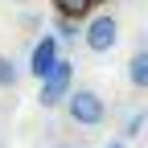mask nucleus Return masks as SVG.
<instances>
[{
    "instance_id": "f257e3e1",
    "label": "nucleus",
    "mask_w": 148,
    "mask_h": 148,
    "mask_svg": "<svg viewBox=\"0 0 148 148\" xmlns=\"http://www.w3.org/2000/svg\"><path fill=\"white\" fill-rule=\"evenodd\" d=\"M66 115L78 123V127H99L107 119V103L99 90H90V86H78V90H70L66 95Z\"/></svg>"
},
{
    "instance_id": "f03ea898",
    "label": "nucleus",
    "mask_w": 148,
    "mask_h": 148,
    "mask_svg": "<svg viewBox=\"0 0 148 148\" xmlns=\"http://www.w3.org/2000/svg\"><path fill=\"white\" fill-rule=\"evenodd\" d=\"M70 82H74V62H70V58H58V66H53L45 78H41L37 103H41L45 111H53L58 103H66V95H70Z\"/></svg>"
},
{
    "instance_id": "7ed1b4c3",
    "label": "nucleus",
    "mask_w": 148,
    "mask_h": 148,
    "mask_svg": "<svg viewBox=\"0 0 148 148\" xmlns=\"http://www.w3.org/2000/svg\"><path fill=\"white\" fill-rule=\"evenodd\" d=\"M119 41V21L111 12H99V16H90V25L82 29V45L90 53H107V49H115Z\"/></svg>"
},
{
    "instance_id": "20e7f679",
    "label": "nucleus",
    "mask_w": 148,
    "mask_h": 148,
    "mask_svg": "<svg viewBox=\"0 0 148 148\" xmlns=\"http://www.w3.org/2000/svg\"><path fill=\"white\" fill-rule=\"evenodd\" d=\"M53 66H58V37H41V41H37V49H33L29 70L37 74V78H45Z\"/></svg>"
},
{
    "instance_id": "39448f33",
    "label": "nucleus",
    "mask_w": 148,
    "mask_h": 148,
    "mask_svg": "<svg viewBox=\"0 0 148 148\" xmlns=\"http://www.w3.org/2000/svg\"><path fill=\"white\" fill-rule=\"evenodd\" d=\"M127 82H132L136 90H148V45L127 58Z\"/></svg>"
},
{
    "instance_id": "423d86ee",
    "label": "nucleus",
    "mask_w": 148,
    "mask_h": 148,
    "mask_svg": "<svg viewBox=\"0 0 148 148\" xmlns=\"http://www.w3.org/2000/svg\"><path fill=\"white\" fill-rule=\"evenodd\" d=\"M90 4H95V0H53V12L70 16V21H82V16L90 12Z\"/></svg>"
},
{
    "instance_id": "0eeeda50",
    "label": "nucleus",
    "mask_w": 148,
    "mask_h": 148,
    "mask_svg": "<svg viewBox=\"0 0 148 148\" xmlns=\"http://www.w3.org/2000/svg\"><path fill=\"white\" fill-rule=\"evenodd\" d=\"M16 78H21V70H16V62L8 58V53H0V90L16 86Z\"/></svg>"
},
{
    "instance_id": "6e6552de",
    "label": "nucleus",
    "mask_w": 148,
    "mask_h": 148,
    "mask_svg": "<svg viewBox=\"0 0 148 148\" xmlns=\"http://www.w3.org/2000/svg\"><path fill=\"white\" fill-rule=\"evenodd\" d=\"M148 123V111H136V115H127V127H123V136H140V127Z\"/></svg>"
},
{
    "instance_id": "1a4fd4ad",
    "label": "nucleus",
    "mask_w": 148,
    "mask_h": 148,
    "mask_svg": "<svg viewBox=\"0 0 148 148\" xmlns=\"http://www.w3.org/2000/svg\"><path fill=\"white\" fill-rule=\"evenodd\" d=\"M58 37L62 41H74V37H78V25H74L70 16H58Z\"/></svg>"
},
{
    "instance_id": "9d476101",
    "label": "nucleus",
    "mask_w": 148,
    "mask_h": 148,
    "mask_svg": "<svg viewBox=\"0 0 148 148\" xmlns=\"http://www.w3.org/2000/svg\"><path fill=\"white\" fill-rule=\"evenodd\" d=\"M53 148H74V144H53Z\"/></svg>"
},
{
    "instance_id": "9b49d317",
    "label": "nucleus",
    "mask_w": 148,
    "mask_h": 148,
    "mask_svg": "<svg viewBox=\"0 0 148 148\" xmlns=\"http://www.w3.org/2000/svg\"><path fill=\"white\" fill-rule=\"evenodd\" d=\"M8 4H25V0H8Z\"/></svg>"
},
{
    "instance_id": "f8f14e48",
    "label": "nucleus",
    "mask_w": 148,
    "mask_h": 148,
    "mask_svg": "<svg viewBox=\"0 0 148 148\" xmlns=\"http://www.w3.org/2000/svg\"><path fill=\"white\" fill-rule=\"evenodd\" d=\"M95 4H107V0H95Z\"/></svg>"
},
{
    "instance_id": "ddd939ff",
    "label": "nucleus",
    "mask_w": 148,
    "mask_h": 148,
    "mask_svg": "<svg viewBox=\"0 0 148 148\" xmlns=\"http://www.w3.org/2000/svg\"><path fill=\"white\" fill-rule=\"evenodd\" d=\"M111 148H119V144H111Z\"/></svg>"
}]
</instances>
